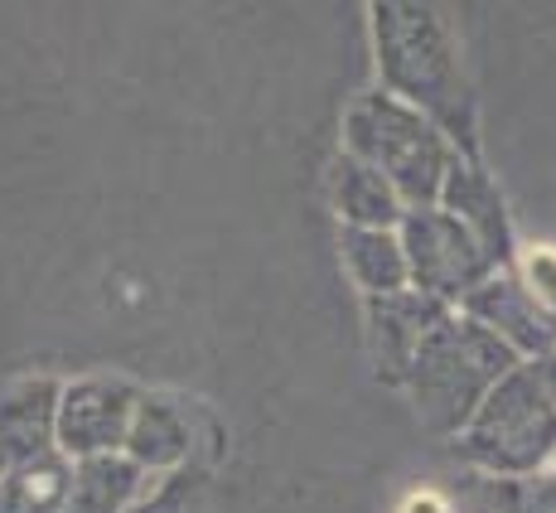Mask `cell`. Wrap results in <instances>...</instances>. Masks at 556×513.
<instances>
[{"mask_svg":"<svg viewBox=\"0 0 556 513\" xmlns=\"http://www.w3.org/2000/svg\"><path fill=\"white\" fill-rule=\"evenodd\" d=\"M53 422H59V378H25L0 392V455H5V465L15 470L59 455Z\"/></svg>","mask_w":556,"mask_h":513,"instance_id":"obj_11","label":"cell"},{"mask_svg":"<svg viewBox=\"0 0 556 513\" xmlns=\"http://www.w3.org/2000/svg\"><path fill=\"white\" fill-rule=\"evenodd\" d=\"M513 368H518V359L489 329H479L459 310H445L416 349L402 392L426 431L455 441L469 416L479 412V402L494 392V383L508 378Z\"/></svg>","mask_w":556,"mask_h":513,"instance_id":"obj_2","label":"cell"},{"mask_svg":"<svg viewBox=\"0 0 556 513\" xmlns=\"http://www.w3.org/2000/svg\"><path fill=\"white\" fill-rule=\"evenodd\" d=\"M354 160L378 170L406 209H426L441 199L445 175L455 160H465L451 146V136L406 102L368 88L344 107V146Z\"/></svg>","mask_w":556,"mask_h":513,"instance_id":"obj_4","label":"cell"},{"mask_svg":"<svg viewBox=\"0 0 556 513\" xmlns=\"http://www.w3.org/2000/svg\"><path fill=\"white\" fill-rule=\"evenodd\" d=\"M325 189H329V209H334L339 228H397L402 213H406L397 189L349 151L334 155Z\"/></svg>","mask_w":556,"mask_h":513,"instance_id":"obj_12","label":"cell"},{"mask_svg":"<svg viewBox=\"0 0 556 513\" xmlns=\"http://www.w3.org/2000/svg\"><path fill=\"white\" fill-rule=\"evenodd\" d=\"M68 485H73V465L63 455L15 465L0 479V513H63Z\"/></svg>","mask_w":556,"mask_h":513,"instance_id":"obj_15","label":"cell"},{"mask_svg":"<svg viewBox=\"0 0 556 513\" xmlns=\"http://www.w3.org/2000/svg\"><path fill=\"white\" fill-rule=\"evenodd\" d=\"M141 398L146 388L126 373H83V378L59 383V422H53L59 455L68 465L122 455Z\"/></svg>","mask_w":556,"mask_h":513,"instance_id":"obj_6","label":"cell"},{"mask_svg":"<svg viewBox=\"0 0 556 513\" xmlns=\"http://www.w3.org/2000/svg\"><path fill=\"white\" fill-rule=\"evenodd\" d=\"M451 446L484 479H532L556 470V398L542 363H518L498 378Z\"/></svg>","mask_w":556,"mask_h":513,"instance_id":"obj_3","label":"cell"},{"mask_svg":"<svg viewBox=\"0 0 556 513\" xmlns=\"http://www.w3.org/2000/svg\"><path fill=\"white\" fill-rule=\"evenodd\" d=\"M518 276L532 286V296H538L542 305L556 315V248H532V252H518Z\"/></svg>","mask_w":556,"mask_h":513,"instance_id":"obj_17","label":"cell"},{"mask_svg":"<svg viewBox=\"0 0 556 513\" xmlns=\"http://www.w3.org/2000/svg\"><path fill=\"white\" fill-rule=\"evenodd\" d=\"M5 470H10V465H5V455H0V479H5Z\"/></svg>","mask_w":556,"mask_h":513,"instance_id":"obj_19","label":"cell"},{"mask_svg":"<svg viewBox=\"0 0 556 513\" xmlns=\"http://www.w3.org/2000/svg\"><path fill=\"white\" fill-rule=\"evenodd\" d=\"M542 373H547V388H552V398H556V354L542 363Z\"/></svg>","mask_w":556,"mask_h":513,"instance_id":"obj_18","label":"cell"},{"mask_svg":"<svg viewBox=\"0 0 556 513\" xmlns=\"http://www.w3.org/2000/svg\"><path fill=\"white\" fill-rule=\"evenodd\" d=\"M368 35L378 92L421 112L451 136L459 155L479 160V102L451 10L421 0H378L368 5Z\"/></svg>","mask_w":556,"mask_h":513,"instance_id":"obj_1","label":"cell"},{"mask_svg":"<svg viewBox=\"0 0 556 513\" xmlns=\"http://www.w3.org/2000/svg\"><path fill=\"white\" fill-rule=\"evenodd\" d=\"M146 485H151V479L126 461V455L83 461V465H73V485H68L63 513H131V504L141 499Z\"/></svg>","mask_w":556,"mask_h":513,"instance_id":"obj_14","label":"cell"},{"mask_svg":"<svg viewBox=\"0 0 556 513\" xmlns=\"http://www.w3.org/2000/svg\"><path fill=\"white\" fill-rule=\"evenodd\" d=\"M451 305L426 301L416 291L402 296H378V301H363V329H368V359H372V378L382 388H397L406 383V368H412L421 339L435 329V320Z\"/></svg>","mask_w":556,"mask_h":513,"instance_id":"obj_9","label":"cell"},{"mask_svg":"<svg viewBox=\"0 0 556 513\" xmlns=\"http://www.w3.org/2000/svg\"><path fill=\"white\" fill-rule=\"evenodd\" d=\"M435 204L445 213H455V218L484 242V252L494 256V266L518 262V242H513V218H508V204H504V189H498V179L484 170V160H455Z\"/></svg>","mask_w":556,"mask_h":513,"instance_id":"obj_10","label":"cell"},{"mask_svg":"<svg viewBox=\"0 0 556 513\" xmlns=\"http://www.w3.org/2000/svg\"><path fill=\"white\" fill-rule=\"evenodd\" d=\"M213 509V470L189 465L175 475H160L141 489L131 513H208Z\"/></svg>","mask_w":556,"mask_h":513,"instance_id":"obj_16","label":"cell"},{"mask_svg":"<svg viewBox=\"0 0 556 513\" xmlns=\"http://www.w3.org/2000/svg\"><path fill=\"white\" fill-rule=\"evenodd\" d=\"M218 451H223L218 422L203 408H194L189 398H179V392H146L122 446V455L146 479L175 475V470H189V465L213 470Z\"/></svg>","mask_w":556,"mask_h":513,"instance_id":"obj_7","label":"cell"},{"mask_svg":"<svg viewBox=\"0 0 556 513\" xmlns=\"http://www.w3.org/2000/svg\"><path fill=\"white\" fill-rule=\"evenodd\" d=\"M459 315L489 329L518 363H547L556 354V315L532 296L518 266H498L475 296H465Z\"/></svg>","mask_w":556,"mask_h":513,"instance_id":"obj_8","label":"cell"},{"mask_svg":"<svg viewBox=\"0 0 556 513\" xmlns=\"http://www.w3.org/2000/svg\"><path fill=\"white\" fill-rule=\"evenodd\" d=\"M397 238L406 252V276H412V291L426 301H441L459 310L465 296H475L489 276L498 272L494 256L484 252V242L441 204L426 209H406L397 223Z\"/></svg>","mask_w":556,"mask_h":513,"instance_id":"obj_5","label":"cell"},{"mask_svg":"<svg viewBox=\"0 0 556 513\" xmlns=\"http://www.w3.org/2000/svg\"><path fill=\"white\" fill-rule=\"evenodd\" d=\"M552 513H556V509H552Z\"/></svg>","mask_w":556,"mask_h":513,"instance_id":"obj_20","label":"cell"},{"mask_svg":"<svg viewBox=\"0 0 556 513\" xmlns=\"http://www.w3.org/2000/svg\"><path fill=\"white\" fill-rule=\"evenodd\" d=\"M339 256H344V272L363 301L412 291L397 228H339Z\"/></svg>","mask_w":556,"mask_h":513,"instance_id":"obj_13","label":"cell"}]
</instances>
